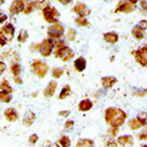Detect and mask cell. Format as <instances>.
<instances>
[{"label":"cell","instance_id":"1","mask_svg":"<svg viewBox=\"0 0 147 147\" xmlns=\"http://www.w3.org/2000/svg\"><path fill=\"white\" fill-rule=\"evenodd\" d=\"M127 115L121 109L109 107L105 110V121L111 127H120L124 125Z\"/></svg>","mask_w":147,"mask_h":147},{"label":"cell","instance_id":"2","mask_svg":"<svg viewBox=\"0 0 147 147\" xmlns=\"http://www.w3.org/2000/svg\"><path fill=\"white\" fill-rule=\"evenodd\" d=\"M32 70L34 71V74L38 77L43 78L48 74L49 67L47 65V63H45V62H42L40 60H34L33 63H32Z\"/></svg>","mask_w":147,"mask_h":147},{"label":"cell","instance_id":"3","mask_svg":"<svg viewBox=\"0 0 147 147\" xmlns=\"http://www.w3.org/2000/svg\"><path fill=\"white\" fill-rule=\"evenodd\" d=\"M43 19L45 21L49 22V24H56L59 22V18H60V13L55 7H47L43 9L42 12Z\"/></svg>","mask_w":147,"mask_h":147},{"label":"cell","instance_id":"4","mask_svg":"<svg viewBox=\"0 0 147 147\" xmlns=\"http://www.w3.org/2000/svg\"><path fill=\"white\" fill-rule=\"evenodd\" d=\"M74 55H75V53H74L72 49H70L68 46L60 47V48H57L56 51H55V56H56L57 59H61L64 62L70 61L74 57Z\"/></svg>","mask_w":147,"mask_h":147},{"label":"cell","instance_id":"5","mask_svg":"<svg viewBox=\"0 0 147 147\" xmlns=\"http://www.w3.org/2000/svg\"><path fill=\"white\" fill-rule=\"evenodd\" d=\"M64 34V28L61 24L56 22V24H53L49 28H48V36L50 39L54 40H59L61 39V36Z\"/></svg>","mask_w":147,"mask_h":147},{"label":"cell","instance_id":"6","mask_svg":"<svg viewBox=\"0 0 147 147\" xmlns=\"http://www.w3.org/2000/svg\"><path fill=\"white\" fill-rule=\"evenodd\" d=\"M132 55H134L136 61L141 65V67H146L147 65V47L144 46L141 48H139L136 51H132Z\"/></svg>","mask_w":147,"mask_h":147},{"label":"cell","instance_id":"7","mask_svg":"<svg viewBox=\"0 0 147 147\" xmlns=\"http://www.w3.org/2000/svg\"><path fill=\"white\" fill-rule=\"evenodd\" d=\"M53 49H54V42L51 41V39H45L39 47V51L43 57H48L51 54Z\"/></svg>","mask_w":147,"mask_h":147},{"label":"cell","instance_id":"8","mask_svg":"<svg viewBox=\"0 0 147 147\" xmlns=\"http://www.w3.org/2000/svg\"><path fill=\"white\" fill-rule=\"evenodd\" d=\"M133 11H134V5L130 4L127 0H121L116 9V12H123V13H131Z\"/></svg>","mask_w":147,"mask_h":147},{"label":"cell","instance_id":"9","mask_svg":"<svg viewBox=\"0 0 147 147\" xmlns=\"http://www.w3.org/2000/svg\"><path fill=\"white\" fill-rule=\"evenodd\" d=\"M24 8H25L24 0H14V1L11 4L9 12L12 14H19V13L24 12Z\"/></svg>","mask_w":147,"mask_h":147},{"label":"cell","instance_id":"10","mask_svg":"<svg viewBox=\"0 0 147 147\" xmlns=\"http://www.w3.org/2000/svg\"><path fill=\"white\" fill-rule=\"evenodd\" d=\"M74 12L75 13H77L80 16H82V18H85V16H88L90 13H91V11H90V8L86 6V5H84V4H77L75 7H74Z\"/></svg>","mask_w":147,"mask_h":147},{"label":"cell","instance_id":"11","mask_svg":"<svg viewBox=\"0 0 147 147\" xmlns=\"http://www.w3.org/2000/svg\"><path fill=\"white\" fill-rule=\"evenodd\" d=\"M56 88H57L56 81L49 82V84L47 85V88H46L45 91H43V96H45L46 98H51V97L54 96V94H55V90H56Z\"/></svg>","mask_w":147,"mask_h":147},{"label":"cell","instance_id":"12","mask_svg":"<svg viewBox=\"0 0 147 147\" xmlns=\"http://www.w3.org/2000/svg\"><path fill=\"white\" fill-rule=\"evenodd\" d=\"M4 115H5V118H6L9 123H14V121H16L18 119H19V115H18L16 110L13 109V107H8L6 111H5Z\"/></svg>","mask_w":147,"mask_h":147},{"label":"cell","instance_id":"13","mask_svg":"<svg viewBox=\"0 0 147 147\" xmlns=\"http://www.w3.org/2000/svg\"><path fill=\"white\" fill-rule=\"evenodd\" d=\"M14 32H15V28H14V26H13L12 24H7V25H5V26L3 27V29H1V33L6 36L7 41L13 39V36H14Z\"/></svg>","mask_w":147,"mask_h":147},{"label":"cell","instance_id":"14","mask_svg":"<svg viewBox=\"0 0 147 147\" xmlns=\"http://www.w3.org/2000/svg\"><path fill=\"white\" fill-rule=\"evenodd\" d=\"M117 142L123 146V147H126V146H132L133 145V137L132 136H128V134H125V136H121L117 139Z\"/></svg>","mask_w":147,"mask_h":147},{"label":"cell","instance_id":"15","mask_svg":"<svg viewBox=\"0 0 147 147\" xmlns=\"http://www.w3.org/2000/svg\"><path fill=\"white\" fill-rule=\"evenodd\" d=\"M116 83H117V78L113 77V76H105V77L102 78V84H103V86L106 88V89L112 88Z\"/></svg>","mask_w":147,"mask_h":147},{"label":"cell","instance_id":"16","mask_svg":"<svg viewBox=\"0 0 147 147\" xmlns=\"http://www.w3.org/2000/svg\"><path fill=\"white\" fill-rule=\"evenodd\" d=\"M91 109H92V102H91L90 99H83L78 104V110L81 112H86Z\"/></svg>","mask_w":147,"mask_h":147},{"label":"cell","instance_id":"17","mask_svg":"<svg viewBox=\"0 0 147 147\" xmlns=\"http://www.w3.org/2000/svg\"><path fill=\"white\" fill-rule=\"evenodd\" d=\"M35 121V113L32 112V111H28L26 112V115L24 116V119H22V123L25 126H32Z\"/></svg>","mask_w":147,"mask_h":147},{"label":"cell","instance_id":"18","mask_svg":"<svg viewBox=\"0 0 147 147\" xmlns=\"http://www.w3.org/2000/svg\"><path fill=\"white\" fill-rule=\"evenodd\" d=\"M74 67H75V69L78 71V72H82L85 70L86 68V61L84 57H78L75 62H74Z\"/></svg>","mask_w":147,"mask_h":147},{"label":"cell","instance_id":"19","mask_svg":"<svg viewBox=\"0 0 147 147\" xmlns=\"http://www.w3.org/2000/svg\"><path fill=\"white\" fill-rule=\"evenodd\" d=\"M118 34L115 33V32H109V33H105L104 34V40L107 42V43H117L118 42Z\"/></svg>","mask_w":147,"mask_h":147},{"label":"cell","instance_id":"20","mask_svg":"<svg viewBox=\"0 0 147 147\" xmlns=\"http://www.w3.org/2000/svg\"><path fill=\"white\" fill-rule=\"evenodd\" d=\"M34 5V9H45L47 7L50 6V1L49 0H35V1L33 3Z\"/></svg>","mask_w":147,"mask_h":147},{"label":"cell","instance_id":"21","mask_svg":"<svg viewBox=\"0 0 147 147\" xmlns=\"http://www.w3.org/2000/svg\"><path fill=\"white\" fill-rule=\"evenodd\" d=\"M132 35L134 36V38H136L137 40H142V39H145V38H146L145 30H142L139 26H136V27L133 28V30H132Z\"/></svg>","mask_w":147,"mask_h":147},{"label":"cell","instance_id":"22","mask_svg":"<svg viewBox=\"0 0 147 147\" xmlns=\"http://www.w3.org/2000/svg\"><path fill=\"white\" fill-rule=\"evenodd\" d=\"M12 92H13V89L7 83V81L0 83V94H12Z\"/></svg>","mask_w":147,"mask_h":147},{"label":"cell","instance_id":"23","mask_svg":"<svg viewBox=\"0 0 147 147\" xmlns=\"http://www.w3.org/2000/svg\"><path fill=\"white\" fill-rule=\"evenodd\" d=\"M76 147H95V142L91 139H80Z\"/></svg>","mask_w":147,"mask_h":147},{"label":"cell","instance_id":"24","mask_svg":"<svg viewBox=\"0 0 147 147\" xmlns=\"http://www.w3.org/2000/svg\"><path fill=\"white\" fill-rule=\"evenodd\" d=\"M11 71H12V74H13V76H14V77H19V75L21 74V65H20V64H18V63L12 64V67H11Z\"/></svg>","mask_w":147,"mask_h":147},{"label":"cell","instance_id":"25","mask_svg":"<svg viewBox=\"0 0 147 147\" xmlns=\"http://www.w3.org/2000/svg\"><path fill=\"white\" fill-rule=\"evenodd\" d=\"M27 40H28V32L26 29H21L19 33V36H18V41L21 43H25Z\"/></svg>","mask_w":147,"mask_h":147},{"label":"cell","instance_id":"26","mask_svg":"<svg viewBox=\"0 0 147 147\" xmlns=\"http://www.w3.org/2000/svg\"><path fill=\"white\" fill-rule=\"evenodd\" d=\"M24 3L26 4L25 5V8H24V13L25 14H30L33 11H34V5L32 1H29V0H24Z\"/></svg>","mask_w":147,"mask_h":147},{"label":"cell","instance_id":"27","mask_svg":"<svg viewBox=\"0 0 147 147\" xmlns=\"http://www.w3.org/2000/svg\"><path fill=\"white\" fill-rule=\"evenodd\" d=\"M70 92H71V89H70V86L69 85H65V86H63V89L61 90V94H60V99H64V98H67L69 95H70Z\"/></svg>","mask_w":147,"mask_h":147},{"label":"cell","instance_id":"28","mask_svg":"<svg viewBox=\"0 0 147 147\" xmlns=\"http://www.w3.org/2000/svg\"><path fill=\"white\" fill-rule=\"evenodd\" d=\"M128 126H130V128L132 131H136V130H139V128L141 127V125L139 124V121L137 119H131L130 121H128Z\"/></svg>","mask_w":147,"mask_h":147},{"label":"cell","instance_id":"29","mask_svg":"<svg viewBox=\"0 0 147 147\" xmlns=\"http://www.w3.org/2000/svg\"><path fill=\"white\" fill-rule=\"evenodd\" d=\"M62 74H63V69H61V68H54L51 70V76L54 78H60L62 76Z\"/></svg>","mask_w":147,"mask_h":147},{"label":"cell","instance_id":"30","mask_svg":"<svg viewBox=\"0 0 147 147\" xmlns=\"http://www.w3.org/2000/svg\"><path fill=\"white\" fill-rule=\"evenodd\" d=\"M75 22H76L78 26H82V27H85V26H89V25H90L89 21L86 20V18H82V16H80V18H77V19H75Z\"/></svg>","mask_w":147,"mask_h":147},{"label":"cell","instance_id":"31","mask_svg":"<svg viewBox=\"0 0 147 147\" xmlns=\"http://www.w3.org/2000/svg\"><path fill=\"white\" fill-rule=\"evenodd\" d=\"M60 145L62 146V147H70V145H71V141H70V139L68 138V137H65V136H63L61 139H60Z\"/></svg>","mask_w":147,"mask_h":147},{"label":"cell","instance_id":"32","mask_svg":"<svg viewBox=\"0 0 147 147\" xmlns=\"http://www.w3.org/2000/svg\"><path fill=\"white\" fill-rule=\"evenodd\" d=\"M137 120L139 121V124L141 125V126H146V124H147V121H146V112H144V113H140V115H138V117H137Z\"/></svg>","mask_w":147,"mask_h":147},{"label":"cell","instance_id":"33","mask_svg":"<svg viewBox=\"0 0 147 147\" xmlns=\"http://www.w3.org/2000/svg\"><path fill=\"white\" fill-rule=\"evenodd\" d=\"M12 99L11 94H0V103H9Z\"/></svg>","mask_w":147,"mask_h":147},{"label":"cell","instance_id":"34","mask_svg":"<svg viewBox=\"0 0 147 147\" xmlns=\"http://www.w3.org/2000/svg\"><path fill=\"white\" fill-rule=\"evenodd\" d=\"M75 36H76L75 29L70 28V29L68 30V33H67V40H68V41H74V40H75Z\"/></svg>","mask_w":147,"mask_h":147},{"label":"cell","instance_id":"35","mask_svg":"<svg viewBox=\"0 0 147 147\" xmlns=\"http://www.w3.org/2000/svg\"><path fill=\"white\" fill-rule=\"evenodd\" d=\"M74 121L72 120H67L65 121V124H64V128L67 131H72V128H74Z\"/></svg>","mask_w":147,"mask_h":147},{"label":"cell","instance_id":"36","mask_svg":"<svg viewBox=\"0 0 147 147\" xmlns=\"http://www.w3.org/2000/svg\"><path fill=\"white\" fill-rule=\"evenodd\" d=\"M38 140H39V136L38 134H32L29 137V144L30 145H35L36 142H38Z\"/></svg>","mask_w":147,"mask_h":147},{"label":"cell","instance_id":"37","mask_svg":"<svg viewBox=\"0 0 147 147\" xmlns=\"http://www.w3.org/2000/svg\"><path fill=\"white\" fill-rule=\"evenodd\" d=\"M7 43V39H6V36L1 33V30H0V46H5Z\"/></svg>","mask_w":147,"mask_h":147},{"label":"cell","instance_id":"38","mask_svg":"<svg viewBox=\"0 0 147 147\" xmlns=\"http://www.w3.org/2000/svg\"><path fill=\"white\" fill-rule=\"evenodd\" d=\"M138 26H139V27H140L142 30H146V28H147V27H146V26H147V21H146V20H142V21H141V22H140Z\"/></svg>","mask_w":147,"mask_h":147},{"label":"cell","instance_id":"39","mask_svg":"<svg viewBox=\"0 0 147 147\" xmlns=\"http://www.w3.org/2000/svg\"><path fill=\"white\" fill-rule=\"evenodd\" d=\"M7 20V15L5 13H0V24H3Z\"/></svg>","mask_w":147,"mask_h":147},{"label":"cell","instance_id":"40","mask_svg":"<svg viewBox=\"0 0 147 147\" xmlns=\"http://www.w3.org/2000/svg\"><path fill=\"white\" fill-rule=\"evenodd\" d=\"M6 70V64L4 62H0V75Z\"/></svg>","mask_w":147,"mask_h":147},{"label":"cell","instance_id":"41","mask_svg":"<svg viewBox=\"0 0 147 147\" xmlns=\"http://www.w3.org/2000/svg\"><path fill=\"white\" fill-rule=\"evenodd\" d=\"M118 127H111V131H110V133H111L112 136H117L118 134Z\"/></svg>","mask_w":147,"mask_h":147},{"label":"cell","instance_id":"42","mask_svg":"<svg viewBox=\"0 0 147 147\" xmlns=\"http://www.w3.org/2000/svg\"><path fill=\"white\" fill-rule=\"evenodd\" d=\"M59 115L61 117H68L70 115V111H61V112H59Z\"/></svg>","mask_w":147,"mask_h":147},{"label":"cell","instance_id":"43","mask_svg":"<svg viewBox=\"0 0 147 147\" xmlns=\"http://www.w3.org/2000/svg\"><path fill=\"white\" fill-rule=\"evenodd\" d=\"M116 146H117V142L113 141V140H111V141L107 142V147H116Z\"/></svg>","mask_w":147,"mask_h":147},{"label":"cell","instance_id":"44","mask_svg":"<svg viewBox=\"0 0 147 147\" xmlns=\"http://www.w3.org/2000/svg\"><path fill=\"white\" fill-rule=\"evenodd\" d=\"M57 1L61 3L62 5H68V4H70L72 1V0H57Z\"/></svg>","mask_w":147,"mask_h":147},{"label":"cell","instance_id":"45","mask_svg":"<svg viewBox=\"0 0 147 147\" xmlns=\"http://www.w3.org/2000/svg\"><path fill=\"white\" fill-rule=\"evenodd\" d=\"M146 5H147V0H142V1H141V8H142L145 12H146V7H147Z\"/></svg>","mask_w":147,"mask_h":147},{"label":"cell","instance_id":"46","mask_svg":"<svg viewBox=\"0 0 147 147\" xmlns=\"http://www.w3.org/2000/svg\"><path fill=\"white\" fill-rule=\"evenodd\" d=\"M46 147H59L57 144H50V142H47V146Z\"/></svg>","mask_w":147,"mask_h":147},{"label":"cell","instance_id":"47","mask_svg":"<svg viewBox=\"0 0 147 147\" xmlns=\"http://www.w3.org/2000/svg\"><path fill=\"white\" fill-rule=\"evenodd\" d=\"M139 138H140V140H146V132H144L142 134H140Z\"/></svg>","mask_w":147,"mask_h":147},{"label":"cell","instance_id":"48","mask_svg":"<svg viewBox=\"0 0 147 147\" xmlns=\"http://www.w3.org/2000/svg\"><path fill=\"white\" fill-rule=\"evenodd\" d=\"M14 80H15V82H16L18 84H21V83H22V80H20L19 77H14Z\"/></svg>","mask_w":147,"mask_h":147},{"label":"cell","instance_id":"49","mask_svg":"<svg viewBox=\"0 0 147 147\" xmlns=\"http://www.w3.org/2000/svg\"><path fill=\"white\" fill-rule=\"evenodd\" d=\"M127 1L130 3V4H132V5H136L138 3V0H127Z\"/></svg>","mask_w":147,"mask_h":147},{"label":"cell","instance_id":"50","mask_svg":"<svg viewBox=\"0 0 147 147\" xmlns=\"http://www.w3.org/2000/svg\"><path fill=\"white\" fill-rule=\"evenodd\" d=\"M4 1H5V0H0V4H4Z\"/></svg>","mask_w":147,"mask_h":147},{"label":"cell","instance_id":"51","mask_svg":"<svg viewBox=\"0 0 147 147\" xmlns=\"http://www.w3.org/2000/svg\"><path fill=\"white\" fill-rule=\"evenodd\" d=\"M141 147H147V146H146V145H144V146H141Z\"/></svg>","mask_w":147,"mask_h":147},{"label":"cell","instance_id":"52","mask_svg":"<svg viewBox=\"0 0 147 147\" xmlns=\"http://www.w3.org/2000/svg\"><path fill=\"white\" fill-rule=\"evenodd\" d=\"M106 1H111V0H106Z\"/></svg>","mask_w":147,"mask_h":147}]
</instances>
